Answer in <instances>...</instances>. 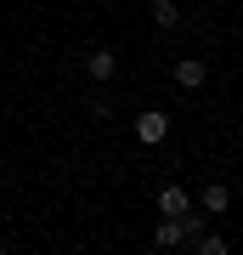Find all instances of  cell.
Segmentation results:
<instances>
[{
	"instance_id": "cell-7",
	"label": "cell",
	"mask_w": 243,
	"mask_h": 255,
	"mask_svg": "<svg viewBox=\"0 0 243 255\" xmlns=\"http://www.w3.org/2000/svg\"><path fill=\"white\" fill-rule=\"evenodd\" d=\"M153 23L159 28H175L181 23V6H175V0H153Z\"/></svg>"
},
{
	"instance_id": "cell-4",
	"label": "cell",
	"mask_w": 243,
	"mask_h": 255,
	"mask_svg": "<svg viewBox=\"0 0 243 255\" xmlns=\"http://www.w3.org/2000/svg\"><path fill=\"white\" fill-rule=\"evenodd\" d=\"M113 68H119L113 46H90V57H85V74H90V80H113Z\"/></svg>"
},
{
	"instance_id": "cell-9",
	"label": "cell",
	"mask_w": 243,
	"mask_h": 255,
	"mask_svg": "<svg viewBox=\"0 0 243 255\" xmlns=\"http://www.w3.org/2000/svg\"><path fill=\"white\" fill-rule=\"evenodd\" d=\"M0 170H6V159H0Z\"/></svg>"
},
{
	"instance_id": "cell-3",
	"label": "cell",
	"mask_w": 243,
	"mask_h": 255,
	"mask_svg": "<svg viewBox=\"0 0 243 255\" xmlns=\"http://www.w3.org/2000/svg\"><path fill=\"white\" fill-rule=\"evenodd\" d=\"M198 210H204V216H226V210H232V187H226V182H209L198 193Z\"/></svg>"
},
{
	"instance_id": "cell-6",
	"label": "cell",
	"mask_w": 243,
	"mask_h": 255,
	"mask_svg": "<svg viewBox=\"0 0 243 255\" xmlns=\"http://www.w3.org/2000/svg\"><path fill=\"white\" fill-rule=\"evenodd\" d=\"M204 80H209V68L198 63V57H181V63H175V85H181V91H198Z\"/></svg>"
},
{
	"instance_id": "cell-2",
	"label": "cell",
	"mask_w": 243,
	"mask_h": 255,
	"mask_svg": "<svg viewBox=\"0 0 243 255\" xmlns=\"http://www.w3.org/2000/svg\"><path fill=\"white\" fill-rule=\"evenodd\" d=\"M164 136H170V114H164V108H147V114H136V142L159 147Z\"/></svg>"
},
{
	"instance_id": "cell-5",
	"label": "cell",
	"mask_w": 243,
	"mask_h": 255,
	"mask_svg": "<svg viewBox=\"0 0 243 255\" xmlns=\"http://www.w3.org/2000/svg\"><path fill=\"white\" fill-rule=\"evenodd\" d=\"M159 216H187V210H192V193L187 187H159Z\"/></svg>"
},
{
	"instance_id": "cell-1",
	"label": "cell",
	"mask_w": 243,
	"mask_h": 255,
	"mask_svg": "<svg viewBox=\"0 0 243 255\" xmlns=\"http://www.w3.org/2000/svg\"><path fill=\"white\" fill-rule=\"evenodd\" d=\"M198 233H204V216H198V204H192L187 216H159L153 244H159V250H175V244H192Z\"/></svg>"
},
{
	"instance_id": "cell-8",
	"label": "cell",
	"mask_w": 243,
	"mask_h": 255,
	"mask_svg": "<svg viewBox=\"0 0 243 255\" xmlns=\"http://www.w3.org/2000/svg\"><path fill=\"white\" fill-rule=\"evenodd\" d=\"M192 250H198V255H226V238H221V233H198Z\"/></svg>"
}]
</instances>
